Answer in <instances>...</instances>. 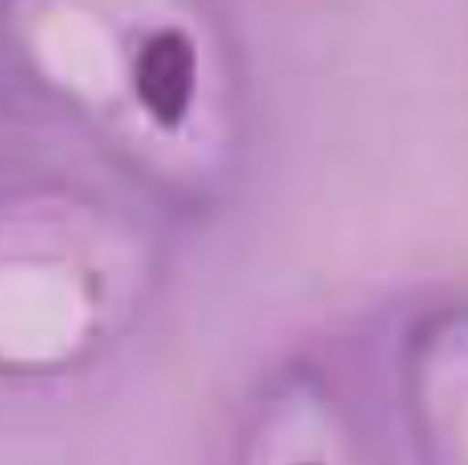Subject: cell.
Wrapping results in <instances>:
<instances>
[{
  "label": "cell",
  "instance_id": "cell-1",
  "mask_svg": "<svg viewBox=\"0 0 468 465\" xmlns=\"http://www.w3.org/2000/svg\"><path fill=\"white\" fill-rule=\"evenodd\" d=\"M0 66L90 174L202 189L249 168L255 90L224 0H0Z\"/></svg>",
  "mask_w": 468,
  "mask_h": 465
}]
</instances>
